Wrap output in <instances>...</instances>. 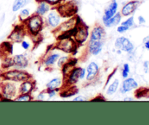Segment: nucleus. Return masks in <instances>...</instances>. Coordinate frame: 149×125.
Returning <instances> with one entry per match:
<instances>
[{"mask_svg":"<svg viewBox=\"0 0 149 125\" xmlns=\"http://www.w3.org/2000/svg\"><path fill=\"white\" fill-rule=\"evenodd\" d=\"M27 33L26 27L23 23L20 25H16L14 27L13 30L7 37L10 42L12 43H20L26 37V35Z\"/></svg>","mask_w":149,"mask_h":125,"instance_id":"7","label":"nucleus"},{"mask_svg":"<svg viewBox=\"0 0 149 125\" xmlns=\"http://www.w3.org/2000/svg\"><path fill=\"white\" fill-rule=\"evenodd\" d=\"M56 8L63 17H71L75 16L77 12V6L73 1L61 3L57 6Z\"/></svg>","mask_w":149,"mask_h":125,"instance_id":"9","label":"nucleus"},{"mask_svg":"<svg viewBox=\"0 0 149 125\" xmlns=\"http://www.w3.org/2000/svg\"><path fill=\"white\" fill-rule=\"evenodd\" d=\"M45 23L49 28H50L52 30H55L59 27L60 25L63 23V17L57 10L56 7H52L50 10V11L45 16Z\"/></svg>","mask_w":149,"mask_h":125,"instance_id":"4","label":"nucleus"},{"mask_svg":"<svg viewBox=\"0 0 149 125\" xmlns=\"http://www.w3.org/2000/svg\"><path fill=\"white\" fill-rule=\"evenodd\" d=\"M81 67H74L68 75L63 78L64 84L65 87H72L74 86L80 80L79 74Z\"/></svg>","mask_w":149,"mask_h":125,"instance_id":"12","label":"nucleus"},{"mask_svg":"<svg viewBox=\"0 0 149 125\" xmlns=\"http://www.w3.org/2000/svg\"><path fill=\"white\" fill-rule=\"evenodd\" d=\"M115 47L121 51L131 53L134 49V45L130 40L125 36H119L116 38L114 42Z\"/></svg>","mask_w":149,"mask_h":125,"instance_id":"11","label":"nucleus"},{"mask_svg":"<svg viewBox=\"0 0 149 125\" xmlns=\"http://www.w3.org/2000/svg\"><path fill=\"white\" fill-rule=\"evenodd\" d=\"M63 78L56 76L49 80L46 84V90H56L58 92L63 87Z\"/></svg>","mask_w":149,"mask_h":125,"instance_id":"21","label":"nucleus"},{"mask_svg":"<svg viewBox=\"0 0 149 125\" xmlns=\"http://www.w3.org/2000/svg\"><path fill=\"white\" fill-rule=\"evenodd\" d=\"M106 36V31L102 26H94L90 32V39L95 41H103Z\"/></svg>","mask_w":149,"mask_h":125,"instance_id":"20","label":"nucleus"},{"mask_svg":"<svg viewBox=\"0 0 149 125\" xmlns=\"http://www.w3.org/2000/svg\"><path fill=\"white\" fill-rule=\"evenodd\" d=\"M31 13L30 10L29 8H24L21 9V10L19 11V15H18V18L19 20L20 21V23H24L28 18L31 16Z\"/></svg>","mask_w":149,"mask_h":125,"instance_id":"30","label":"nucleus"},{"mask_svg":"<svg viewBox=\"0 0 149 125\" xmlns=\"http://www.w3.org/2000/svg\"><path fill=\"white\" fill-rule=\"evenodd\" d=\"M132 100H134V99L132 98V97H126L124 98V101H132Z\"/></svg>","mask_w":149,"mask_h":125,"instance_id":"45","label":"nucleus"},{"mask_svg":"<svg viewBox=\"0 0 149 125\" xmlns=\"http://www.w3.org/2000/svg\"><path fill=\"white\" fill-rule=\"evenodd\" d=\"M145 46H146V47L147 48V49H149V40L148 41V42H146V44H145Z\"/></svg>","mask_w":149,"mask_h":125,"instance_id":"46","label":"nucleus"},{"mask_svg":"<svg viewBox=\"0 0 149 125\" xmlns=\"http://www.w3.org/2000/svg\"><path fill=\"white\" fill-rule=\"evenodd\" d=\"M78 63V60L76 58H70L69 60L61 68L62 70V74H63V78L66 76L68 74V73L74 68L77 66V64Z\"/></svg>","mask_w":149,"mask_h":125,"instance_id":"24","label":"nucleus"},{"mask_svg":"<svg viewBox=\"0 0 149 125\" xmlns=\"http://www.w3.org/2000/svg\"><path fill=\"white\" fill-rule=\"evenodd\" d=\"M79 19V16H73V17H68V20L63 21V23L60 25L59 27L54 30V31L57 33V35L63 33V32L68 31L74 28V27L77 26V23H78Z\"/></svg>","mask_w":149,"mask_h":125,"instance_id":"10","label":"nucleus"},{"mask_svg":"<svg viewBox=\"0 0 149 125\" xmlns=\"http://www.w3.org/2000/svg\"><path fill=\"white\" fill-rule=\"evenodd\" d=\"M134 23H135V20H134L133 16H129V17L127 18L125 20H124V21H122L121 24L123 25V26H127L128 28H130L131 27L134 26Z\"/></svg>","mask_w":149,"mask_h":125,"instance_id":"35","label":"nucleus"},{"mask_svg":"<svg viewBox=\"0 0 149 125\" xmlns=\"http://www.w3.org/2000/svg\"><path fill=\"white\" fill-rule=\"evenodd\" d=\"M61 55V52L56 47H54L53 49H49L47 51L46 55L44 56L42 60V63L45 68H52L57 63L58 58Z\"/></svg>","mask_w":149,"mask_h":125,"instance_id":"8","label":"nucleus"},{"mask_svg":"<svg viewBox=\"0 0 149 125\" xmlns=\"http://www.w3.org/2000/svg\"><path fill=\"white\" fill-rule=\"evenodd\" d=\"M120 85V81L118 78H115L113 80L111 83L108 86L107 89L106 90V93L107 95H113L116 92L118 91Z\"/></svg>","mask_w":149,"mask_h":125,"instance_id":"27","label":"nucleus"},{"mask_svg":"<svg viewBox=\"0 0 149 125\" xmlns=\"http://www.w3.org/2000/svg\"><path fill=\"white\" fill-rule=\"evenodd\" d=\"M71 56L70 55H61L57 61V66L59 68H61L68 60H69Z\"/></svg>","mask_w":149,"mask_h":125,"instance_id":"33","label":"nucleus"},{"mask_svg":"<svg viewBox=\"0 0 149 125\" xmlns=\"http://www.w3.org/2000/svg\"><path fill=\"white\" fill-rule=\"evenodd\" d=\"M13 68V57L5 56L3 58L1 62V69L7 70Z\"/></svg>","mask_w":149,"mask_h":125,"instance_id":"28","label":"nucleus"},{"mask_svg":"<svg viewBox=\"0 0 149 125\" xmlns=\"http://www.w3.org/2000/svg\"><path fill=\"white\" fill-rule=\"evenodd\" d=\"M45 92H46V94L49 99H52L55 97L58 92V90H46Z\"/></svg>","mask_w":149,"mask_h":125,"instance_id":"36","label":"nucleus"},{"mask_svg":"<svg viewBox=\"0 0 149 125\" xmlns=\"http://www.w3.org/2000/svg\"><path fill=\"white\" fill-rule=\"evenodd\" d=\"M140 1H138V0H132V1L125 3L122 6L120 11L122 17H129V16L132 15L135 12V10H137Z\"/></svg>","mask_w":149,"mask_h":125,"instance_id":"14","label":"nucleus"},{"mask_svg":"<svg viewBox=\"0 0 149 125\" xmlns=\"http://www.w3.org/2000/svg\"><path fill=\"white\" fill-rule=\"evenodd\" d=\"M38 1V0H36ZM43 1H45L46 2L49 3L52 7H57L58 5H59L60 4L63 2L65 0H43Z\"/></svg>","mask_w":149,"mask_h":125,"instance_id":"37","label":"nucleus"},{"mask_svg":"<svg viewBox=\"0 0 149 125\" xmlns=\"http://www.w3.org/2000/svg\"><path fill=\"white\" fill-rule=\"evenodd\" d=\"M26 27L27 33L31 37H36L42 32L45 26V18L39 15H31L30 17L23 23Z\"/></svg>","mask_w":149,"mask_h":125,"instance_id":"1","label":"nucleus"},{"mask_svg":"<svg viewBox=\"0 0 149 125\" xmlns=\"http://www.w3.org/2000/svg\"><path fill=\"white\" fill-rule=\"evenodd\" d=\"M118 10H119V4H118L117 0H111L107 7L105 9L103 17H102L103 22L113 17L115 14L118 12Z\"/></svg>","mask_w":149,"mask_h":125,"instance_id":"18","label":"nucleus"},{"mask_svg":"<svg viewBox=\"0 0 149 125\" xmlns=\"http://www.w3.org/2000/svg\"><path fill=\"white\" fill-rule=\"evenodd\" d=\"M74 40L78 45L83 44L85 43L90 38V31L89 28L81 21V18L77 23V28L75 34L73 36Z\"/></svg>","mask_w":149,"mask_h":125,"instance_id":"6","label":"nucleus"},{"mask_svg":"<svg viewBox=\"0 0 149 125\" xmlns=\"http://www.w3.org/2000/svg\"><path fill=\"white\" fill-rule=\"evenodd\" d=\"M13 68L17 69H26L29 65V60L24 54H17L13 56Z\"/></svg>","mask_w":149,"mask_h":125,"instance_id":"16","label":"nucleus"},{"mask_svg":"<svg viewBox=\"0 0 149 125\" xmlns=\"http://www.w3.org/2000/svg\"><path fill=\"white\" fill-rule=\"evenodd\" d=\"M122 16L121 15L120 12H118L116 14H115L111 18L108 19L106 21H103V23L105 27L106 28H111L113 26H116L119 24H120L121 21H122Z\"/></svg>","mask_w":149,"mask_h":125,"instance_id":"23","label":"nucleus"},{"mask_svg":"<svg viewBox=\"0 0 149 125\" xmlns=\"http://www.w3.org/2000/svg\"><path fill=\"white\" fill-rule=\"evenodd\" d=\"M68 88V90H60V95L61 97L63 98H68V97H71L72 96H74L77 93V91H74V86L72 87H65Z\"/></svg>","mask_w":149,"mask_h":125,"instance_id":"29","label":"nucleus"},{"mask_svg":"<svg viewBox=\"0 0 149 125\" xmlns=\"http://www.w3.org/2000/svg\"><path fill=\"white\" fill-rule=\"evenodd\" d=\"M36 1H37V7H36L35 13L42 16V17H45L53 7L49 3L46 2L43 0H38Z\"/></svg>","mask_w":149,"mask_h":125,"instance_id":"22","label":"nucleus"},{"mask_svg":"<svg viewBox=\"0 0 149 125\" xmlns=\"http://www.w3.org/2000/svg\"><path fill=\"white\" fill-rule=\"evenodd\" d=\"M87 99L82 95L76 96V97L73 99V101H76V102H84V101H87Z\"/></svg>","mask_w":149,"mask_h":125,"instance_id":"41","label":"nucleus"},{"mask_svg":"<svg viewBox=\"0 0 149 125\" xmlns=\"http://www.w3.org/2000/svg\"><path fill=\"white\" fill-rule=\"evenodd\" d=\"M138 87V84L135 81V78H132V77H127V78H125L124 81H122V86L119 89V92L121 94H126L127 92H129L132 90L137 89Z\"/></svg>","mask_w":149,"mask_h":125,"instance_id":"17","label":"nucleus"},{"mask_svg":"<svg viewBox=\"0 0 149 125\" xmlns=\"http://www.w3.org/2000/svg\"><path fill=\"white\" fill-rule=\"evenodd\" d=\"M33 100V97L31 94H20L18 93L17 95L14 98L13 101L18 102H30Z\"/></svg>","mask_w":149,"mask_h":125,"instance_id":"32","label":"nucleus"},{"mask_svg":"<svg viewBox=\"0 0 149 125\" xmlns=\"http://www.w3.org/2000/svg\"><path fill=\"white\" fill-rule=\"evenodd\" d=\"M130 29V28H128L127 26H123V25H119V26H117V28H116V31H117L118 33H125V32L127 31H128Z\"/></svg>","mask_w":149,"mask_h":125,"instance_id":"39","label":"nucleus"},{"mask_svg":"<svg viewBox=\"0 0 149 125\" xmlns=\"http://www.w3.org/2000/svg\"><path fill=\"white\" fill-rule=\"evenodd\" d=\"M30 78H32V76L24 69L10 68L2 70L0 74L1 81H10L17 84Z\"/></svg>","mask_w":149,"mask_h":125,"instance_id":"2","label":"nucleus"},{"mask_svg":"<svg viewBox=\"0 0 149 125\" xmlns=\"http://www.w3.org/2000/svg\"><path fill=\"white\" fill-rule=\"evenodd\" d=\"M86 80L88 82H92L97 78L100 72V66L95 61H92L87 65L86 68Z\"/></svg>","mask_w":149,"mask_h":125,"instance_id":"13","label":"nucleus"},{"mask_svg":"<svg viewBox=\"0 0 149 125\" xmlns=\"http://www.w3.org/2000/svg\"><path fill=\"white\" fill-rule=\"evenodd\" d=\"M18 94V85L17 83L10 81H1L0 83V100L13 101Z\"/></svg>","mask_w":149,"mask_h":125,"instance_id":"3","label":"nucleus"},{"mask_svg":"<svg viewBox=\"0 0 149 125\" xmlns=\"http://www.w3.org/2000/svg\"><path fill=\"white\" fill-rule=\"evenodd\" d=\"M86 73H87V72H86V68H82V67H81V71H80V74H79L80 80H82V79H84V78H85Z\"/></svg>","mask_w":149,"mask_h":125,"instance_id":"42","label":"nucleus"},{"mask_svg":"<svg viewBox=\"0 0 149 125\" xmlns=\"http://www.w3.org/2000/svg\"><path fill=\"white\" fill-rule=\"evenodd\" d=\"M138 22H139L140 24H143V23H146V20L143 16H139L138 17Z\"/></svg>","mask_w":149,"mask_h":125,"instance_id":"44","label":"nucleus"},{"mask_svg":"<svg viewBox=\"0 0 149 125\" xmlns=\"http://www.w3.org/2000/svg\"><path fill=\"white\" fill-rule=\"evenodd\" d=\"M36 83L32 78L25 80L18 84V93L20 94H31L35 90Z\"/></svg>","mask_w":149,"mask_h":125,"instance_id":"19","label":"nucleus"},{"mask_svg":"<svg viewBox=\"0 0 149 125\" xmlns=\"http://www.w3.org/2000/svg\"><path fill=\"white\" fill-rule=\"evenodd\" d=\"M46 92H39V94H38V95L36 96V100H38V101H43V100H45V98H46Z\"/></svg>","mask_w":149,"mask_h":125,"instance_id":"40","label":"nucleus"},{"mask_svg":"<svg viewBox=\"0 0 149 125\" xmlns=\"http://www.w3.org/2000/svg\"><path fill=\"white\" fill-rule=\"evenodd\" d=\"M103 41H95L90 39L87 44V52L93 56H97L103 50Z\"/></svg>","mask_w":149,"mask_h":125,"instance_id":"15","label":"nucleus"},{"mask_svg":"<svg viewBox=\"0 0 149 125\" xmlns=\"http://www.w3.org/2000/svg\"><path fill=\"white\" fill-rule=\"evenodd\" d=\"M20 46L23 48L24 50H28V49H30L31 47V43L29 41L26 40V39H23L21 42H20Z\"/></svg>","mask_w":149,"mask_h":125,"instance_id":"38","label":"nucleus"},{"mask_svg":"<svg viewBox=\"0 0 149 125\" xmlns=\"http://www.w3.org/2000/svg\"><path fill=\"white\" fill-rule=\"evenodd\" d=\"M0 52H1V55H4V57L10 56L13 54V43L9 40L2 42L0 45Z\"/></svg>","mask_w":149,"mask_h":125,"instance_id":"25","label":"nucleus"},{"mask_svg":"<svg viewBox=\"0 0 149 125\" xmlns=\"http://www.w3.org/2000/svg\"><path fill=\"white\" fill-rule=\"evenodd\" d=\"M55 47L58 50L67 54H71L74 55L75 51L77 50L78 44L74 40L73 37L65 38V39H59L57 40V43L55 44Z\"/></svg>","mask_w":149,"mask_h":125,"instance_id":"5","label":"nucleus"},{"mask_svg":"<svg viewBox=\"0 0 149 125\" xmlns=\"http://www.w3.org/2000/svg\"><path fill=\"white\" fill-rule=\"evenodd\" d=\"M135 97L138 99L142 98V97H146V98H149V88L146 87H141L138 89L135 93Z\"/></svg>","mask_w":149,"mask_h":125,"instance_id":"31","label":"nucleus"},{"mask_svg":"<svg viewBox=\"0 0 149 125\" xmlns=\"http://www.w3.org/2000/svg\"><path fill=\"white\" fill-rule=\"evenodd\" d=\"M104 100H106V99L100 95L96 96V97H94L93 99H91V101H104Z\"/></svg>","mask_w":149,"mask_h":125,"instance_id":"43","label":"nucleus"},{"mask_svg":"<svg viewBox=\"0 0 149 125\" xmlns=\"http://www.w3.org/2000/svg\"><path fill=\"white\" fill-rule=\"evenodd\" d=\"M31 0H15L12 5V11L13 12H17L20 11L21 9L24 8L30 2Z\"/></svg>","mask_w":149,"mask_h":125,"instance_id":"26","label":"nucleus"},{"mask_svg":"<svg viewBox=\"0 0 149 125\" xmlns=\"http://www.w3.org/2000/svg\"><path fill=\"white\" fill-rule=\"evenodd\" d=\"M130 71V65L128 63H125L123 65L122 70V76L123 78H126L129 77Z\"/></svg>","mask_w":149,"mask_h":125,"instance_id":"34","label":"nucleus"}]
</instances>
